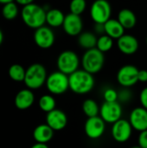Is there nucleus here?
Wrapping results in <instances>:
<instances>
[{
	"mask_svg": "<svg viewBox=\"0 0 147 148\" xmlns=\"http://www.w3.org/2000/svg\"><path fill=\"white\" fill-rule=\"evenodd\" d=\"M80 62L77 54L71 50H65L62 52L56 61L58 70L68 75L78 70Z\"/></svg>",
	"mask_w": 147,
	"mask_h": 148,
	"instance_id": "obj_6",
	"label": "nucleus"
},
{
	"mask_svg": "<svg viewBox=\"0 0 147 148\" xmlns=\"http://www.w3.org/2000/svg\"><path fill=\"white\" fill-rule=\"evenodd\" d=\"M139 147L141 148H147V129L140 132V134L138 139Z\"/></svg>",
	"mask_w": 147,
	"mask_h": 148,
	"instance_id": "obj_30",
	"label": "nucleus"
},
{
	"mask_svg": "<svg viewBox=\"0 0 147 148\" xmlns=\"http://www.w3.org/2000/svg\"><path fill=\"white\" fill-rule=\"evenodd\" d=\"M97 40L98 38L96 37L95 34L86 31V32H81L79 35L78 43L81 48L85 49H90L93 48H96Z\"/></svg>",
	"mask_w": 147,
	"mask_h": 148,
	"instance_id": "obj_22",
	"label": "nucleus"
},
{
	"mask_svg": "<svg viewBox=\"0 0 147 148\" xmlns=\"http://www.w3.org/2000/svg\"><path fill=\"white\" fill-rule=\"evenodd\" d=\"M47 77V71L44 66L40 63H33L26 69L23 82L31 90L38 89L46 83Z\"/></svg>",
	"mask_w": 147,
	"mask_h": 148,
	"instance_id": "obj_3",
	"label": "nucleus"
},
{
	"mask_svg": "<svg viewBox=\"0 0 147 148\" xmlns=\"http://www.w3.org/2000/svg\"><path fill=\"white\" fill-rule=\"evenodd\" d=\"M87 8L86 0H71L69 4L70 13L81 16Z\"/></svg>",
	"mask_w": 147,
	"mask_h": 148,
	"instance_id": "obj_28",
	"label": "nucleus"
},
{
	"mask_svg": "<svg viewBox=\"0 0 147 148\" xmlns=\"http://www.w3.org/2000/svg\"><path fill=\"white\" fill-rule=\"evenodd\" d=\"M35 0H15V2L19 4V5H22L23 7V6H26L28 4H30V3H33Z\"/></svg>",
	"mask_w": 147,
	"mask_h": 148,
	"instance_id": "obj_34",
	"label": "nucleus"
},
{
	"mask_svg": "<svg viewBox=\"0 0 147 148\" xmlns=\"http://www.w3.org/2000/svg\"><path fill=\"white\" fill-rule=\"evenodd\" d=\"M139 82H147V70L146 69H141L139 71Z\"/></svg>",
	"mask_w": 147,
	"mask_h": 148,
	"instance_id": "obj_32",
	"label": "nucleus"
},
{
	"mask_svg": "<svg viewBox=\"0 0 147 148\" xmlns=\"http://www.w3.org/2000/svg\"><path fill=\"white\" fill-rule=\"evenodd\" d=\"M133 127L130 121L120 119L114 122L112 128V135L114 140L120 143L127 141L132 135Z\"/></svg>",
	"mask_w": 147,
	"mask_h": 148,
	"instance_id": "obj_12",
	"label": "nucleus"
},
{
	"mask_svg": "<svg viewBox=\"0 0 147 148\" xmlns=\"http://www.w3.org/2000/svg\"><path fill=\"white\" fill-rule=\"evenodd\" d=\"M15 0H0V3L2 4H5V3H10V2H14Z\"/></svg>",
	"mask_w": 147,
	"mask_h": 148,
	"instance_id": "obj_37",
	"label": "nucleus"
},
{
	"mask_svg": "<svg viewBox=\"0 0 147 148\" xmlns=\"http://www.w3.org/2000/svg\"><path fill=\"white\" fill-rule=\"evenodd\" d=\"M64 19L65 15L58 9H51L46 12V23L49 27L57 28L62 26Z\"/></svg>",
	"mask_w": 147,
	"mask_h": 148,
	"instance_id": "obj_21",
	"label": "nucleus"
},
{
	"mask_svg": "<svg viewBox=\"0 0 147 148\" xmlns=\"http://www.w3.org/2000/svg\"><path fill=\"white\" fill-rule=\"evenodd\" d=\"M39 108L45 113H49L55 109V100L50 95H44L39 99Z\"/></svg>",
	"mask_w": 147,
	"mask_h": 148,
	"instance_id": "obj_26",
	"label": "nucleus"
},
{
	"mask_svg": "<svg viewBox=\"0 0 147 148\" xmlns=\"http://www.w3.org/2000/svg\"><path fill=\"white\" fill-rule=\"evenodd\" d=\"M95 31L98 34L103 35V33H105V28H104V24L102 23H95Z\"/></svg>",
	"mask_w": 147,
	"mask_h": 148,
	"instance_id": "obj_33",
	"label": "nucleus"
},
{
	"mask_svg": "<svg viewBox=\"0 0 147 148\" xmlns=\"http://www.w3.org/2000/svg\"><path fill=\"white\" fill-rule=\"evenodd\" d=\"M54 130L48 124H41L33 131V138L37 143L47 144L54 136Z\"/></svg>",
	"mask_w": 147,
	"mask_h": 148,
	"instance_id": "obj_18",
	"label": "nucleus"
},
{
	"mask_svg": "<svg viewBox=\"0 0 147 148\" xmlns=\"http://www.w3.org/2000/svg\"><path fill=\"white\" fill-rule=\"evenodd\" d=\"M69 88L77 95L89 93L94 86V78L92 74L84 69H78L68 75Z\"/></svg>",
	"mask_w": 147,
	"mask_h": 148,
	"instance_id": "obj_2",
	"label": "nucleus"
},
{
	"mask_svg": "<svg viewBox=\"0 0 147 148\" xmlns=\"http://www.w3.org/2000/svg\"><path fill=\"white\" fill-rule=\"evenodd\" d=\"M82 110H83L84 114L88 118L98 116V114L100 113V108H99L97 102L92 99H87L83 102Z\"/></svg>",
	"mask_w": 147,
	"mask_h": 148,
	"instance_id": "obj_25",
	"label": "nucleus"
},
{
	"mask_svg": "<svg viewBox=\"0 0 147 148\" xmlns=\"http://www.w3.org/2000/svg\"><path fill=\"white\" fill-rule=\"evenodd\" d=\"M112 7L107 0H95L90 8V16L95 23L104 24L111 18Z\"/></svg>",
	"mask_w": 147,
	"mask_h": 148,
	"instance_id": "obj_7",
	"label": "nucleus"
},
{
	"mask_svg": "<svg viewBox=\"0 0 147 148\" xmlns=\"http://www.w3.org/2000/svg\"><path fill=\"white\" fill-rule=\"evenodd\" d=\"M45 84L49 93L53 95H62L69 88L68 75L59 70L53 72L48 75Z\"/></svg>",
	"mask_w": 147,
	"mask_h": 148,
	"instance_id": "obj_5",
	"label": "nucleus"
},
{
	"mask_svg": "<svg viewBox=\"0 0 147 148\" xmlns=\"http://www.w3.org/2000/svg\"><path fill=\"white\" fill-rule=\"evenodd\" d=\"M18 12V6L15 1L3 4L2 8V16H3V18L9 21L14 20L17 16Z\"/></svg>",
	"mask_w": 147,
	"mask_h": 148,
	"instance_id": "obj_24",
	"label": "nucleus"
},
{
	"mask_svg": "<svg viewBox=\"0 0 147 148\" xmlns=\"http://www.w3.org/2000/svg\"><path fill=\"white\" fill-rule=\"evenodd\" d=\"M118 49L124 55H133L139 49V41L137 38L132 35L124 34L121 37H120L117 41Z\"/></svg>",
	"mask_w": 147,
	"mask_h": 148,
	"instance_id": "obj_15",
	"label": "nucleus"
},
{
	"mask_svg": "<svg viewBox=\"0 0 147 148\" xmlns=\"http://www.w3.org/2000/svg\"><path fill=\"white\" fill-rule=\"evenodd\" d=\"M101 117L107 123H114L120 120L122 114V108L119 102H107L105 101L100 108Z\"/></svg>",
	"mask_w": 147,
	"mask_h": 148,
	"instance_id": "obj_11",
	"label": "nucleus"
},
{
	"mask_svg": "<svg viewBox=\"0 0 147 148\" xmlns=\"http://www.w3.org/2000/svg\"><path fill=\"white\" fill-rule=\"evenodd\" d=\"M139 100H140V103L142 107L147 109V87L142 89L140 95H139Z\"/></svg>",
	"mask_w": 147,
	"mask_h": 148,
	"instance_id": "obj_31",
	"label": "nucleus"
},
{
	"mask_svg": "<svg viewBox=\"0 0 147 148\" xmlns=\"http://www.w3.org/2000/svg\"><path fill=\"white\" fill-rule=\"evenodd\" d=\"M131 148H141V147H139V146H138V147H131Z\"/></svg>",
	"mask_w": 147,
	"mask_h": 148,
	"instance_id": "obj_38",
	"label": "nucleus"
},
{
	"mask_svg": "<svg viewBox=\"0 0 147 148\" xmlns=\"http://www.w3.org/2000/svg\"><path fill=\"white\" fill-rule=\"evenodd\" d=\"M146 45H147V36H146Z\"/></svg>",
	"mask_w": 147,
	"mask_h": 148,
	"instance_id": "obj_39",
	"label": "nucleus"
},
{
	"mask_svg": "<svg viewBox=\"0 0 147 148\" xmlns=\"http://www.w3.org/2000/svg\"><path fill=\"white\" fill-rule=\"evenodd\" d=\"M118 20L125 29L134 28L137 23V17L134 12L129 9H122L118 14Z\"/></svg>",
	"mask_w": 147,
	"mask_h": 148,
	"instance_id": "obj_20",
	"label": "nucleus"
},
{
	"mask_svg": "<svg viewBox=\"0 0 147 148\" xmlns=\"http://www.w3.org/2000/svg\"><path fill=\"white\" fill-rule=\"evenodd\" d=\"M3 33L1 30V29H0V46L3 43Z\"/></svg>",
	"mask_w": 147,
	"mask_h": 148,
	"instance_id": "obj_36",
	"label": "nucleus"
},
{
	"mask_svg": "<svg viewBox=\"0 0 147 148\" xmlns=\"http://www.w3.org/2000/svg\"><path fill=\"white\" fill-rule=\"evenodd\" d=\"M113 46V39L107 35L103 34L100 36V37L97 40L96 48L103 53L111 50Z\"/></svg>",
	"mask_w": 147,
	"mask_h": 148,
	"instance_id": "obj_27",
	"label": "nucleus"
},
{
	"mask_svg": "<svg viewBox=\"0 0 147 148\" xmlns=\"http://www.w3.org/2000/svg\"><path fill=\"white\" fill-rule=\"evenodd\" d=\"M68 123L66 114L59 109H54L46 115V124H48L54 131H61L65 128Z\"/></svg>",
	"mask_w": 147,
	"mask_h": 148,
	"instance_id": "obj_14",
	"label": "nucleus"
},
{
	"mask_svg": "<svg viewBox=\"0 0 147 148\" xmlns=\"http://www.w3.org/2000/svg\"><path fill=\"white\" fill-rule=\"evenodd\" d=\"M55 40L53 30L47 26H42L34 32V42L37 47L42 49H49L53 46Z\"/></svg>",
	"mask_w": 147,
	"mask_h": 148,
	"instance_id": "obj_9",
	"label": "nucleus"
},
{
	"mask_svg": "<svg viewBox=\"0 0 147 148\" xmlns=\"http://www.w3.org/2000/svg\"><path fill=\"white\" fill-rule=\"evenodd\" d=\"M84 130L86 135L88 138L92 140L99 139L103 135L106 130V122L101 117H90L85 123Z\"/></svg>",
	"mask_w": 147,
	"mask_h": 148,
	"instance_id": "obj_10",
	"label": "nucleus"
},
{
	"mask_svg": "<svg viewBox=\"0 0 147 148\" xmlns=\"http://www.w3.org/2000/svg\"><path fill=\"white\" fill-rule=\"evenodd\" d=\"M63 30L70 36H79L83 28V23L81 16L69 13L65 16V19L62 24Z\"/></svg>",
	"mask_w": 147,
	"mask_h": 148,
	"instance_id": "obj_13",
	"label": "nucleus"
},
{
	"mask_svg": "<svg viewBox=\"0 0 147 148\" xmlns=\"http://www.w3.org/2000/svg\"><path fill=\"white\" fill-rule=\"evenodd\" d=\"M139 69L133 65H125L117 73L118 82L125 88L135 85L139 82Z\"/></svg>",
	"mask_w": 147,
	"mask_h": 148,
	"instance_id": "obj_8",
	"label": "nucleus"
},
{
	"mask_svg": "<svg viewBox=\"0 0 147 148\" xmlns=\"http://www.w3.org/2000/svg\"><path fill=\"white\" fill-rule=\"evenodd\" d=\"M25 73H26V69L22 65L17 63L12 64L8 70V75L10 78L14 82H17L24 81Z\"/></svg>",
	"mask_w": 147,
	"mask_h": 148,
	"instance_id": "obj_23",
	"label": "nucleus"
},
{
	"mask_svg": "<svg viewBox=\"0 0 147 148\" xmlns=\"http://www.w3.org/2000/svg\"><path fill=\"white\" fill-rule=\"evenodd\" d=\"M81 62L84 70L94 75L102 69L105 63V56L103 52L97 48H93L86 50Z\"/></svg>",
	"mask_w": 147,
	"mask_h": 148,
	"instance_id": "obj_4",
	"label": "nucleus"
},
{
	"mask_svg": "<svg viewBox=\"0 0 147 148\" xmlns=\"http://www.w3.org/2000/svg\"><path fill=\"white\" fill-rule=\"evenodd\" d=\"M129 121L133 129L142 132L147 129V109L142 108H134L130 114Z\"/></svg>",
	"mask_w": 147,
	"mask_h": 148,
	"instance_id": "obj_16",
	"label": "nucleus"
},
{
	"mask_svg": "<svg viewBox=\"0 0 147 148\" xmlns=\"http://www.w3.org/2000/svg\"><path fill=\"white\" fill-rule=\"evenodd\" d=\"M35 101V95L31 89L25 88L20 90L15 96V106L19 110H26L29 108Z\"/></svg>",
	"mask_w": 147,
	"mask_h": 148,
	"instance_id": "obj_17",
	"label": "nucleus"
},
{
	"mask_svg": "<svg viewBox=\"0 0 147 148\" xmlns=\"http://www.w3.org/2000/svg\"><path fill=\"white\" fill-rule=\"evenodd\" d=\"M46 10L36 3L23 6L21 10V17L26 26L36 29L46 23Z\"/></svg>",
	"mask_w": 147,
	"mask_h": 148,
	"instance_id": "obj_1",
	"label": "nucleus"
},
{
	"mask_svg": "<svg viewBox=\"0 0 147 148\" xmlns=\"http://www.w3.org/2000/svg\"><path fill=\"white\" fill-rule=\"evenodd\" d=\"M105 34L113 39H119L125 34V28L121 25L118 19L110 18L104 23Z\"/></svg>",
	"mask_w": 147,
	"mask_h": 148,
	"instance_id": "obj_19",
	"label": "nucleus"
},
{
	"mask_svg": "<svg viewBox=\"0 0 147 148\" xmlns=\"http://www.w3.org/2000/svg\"><path fill=\"white\" fill-rule=\"evenodd\" d=\"M30 148H49L47 144H44V143H36L35 145H33Z\"/></svg>",
	"mask_w": 147,
	"mask_h": 148,
	"instance_id": "obj_35",
	"label": "nucleus"
},
{
	"mask_svg": "<svg viewBox=\"0 0 147 148\" xmlns=\"http://www.w3.org/2000/svg\"><path fill=\"white\" fill-rule=\"evenodd\" d=\"M103 96H104L105 101L114 102V101H117V100L119 98V93L116 90H114L113 88H107L105 90Z\"/></svg>",
	"mask_w": 147,
	"mask_h": 148,
	"instance_id": "obj_29",
	"label": "nucleus"
}]
</instances>
